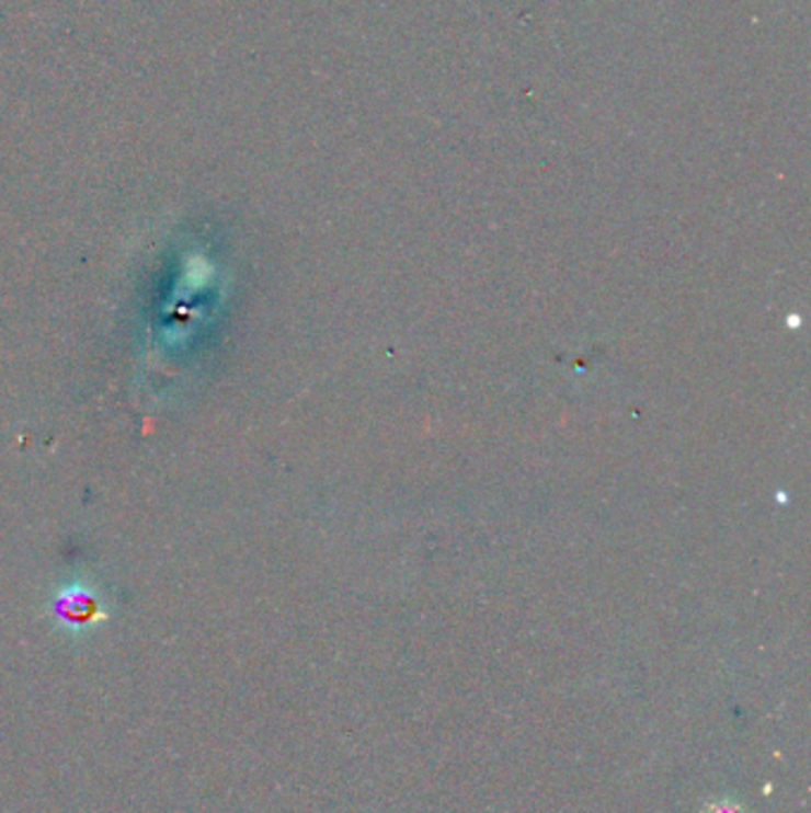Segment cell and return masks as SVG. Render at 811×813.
<instances>
[{"mask_svg": "<svg viewBox=\"0 0 811 813\" xmlns=\"http://www.w3.org/2000/svg\"><path fill=\"white\" fill-rule=\"evenodd\" d=\"M703 813H747L745 806L738 802V799H729V797H719V799H709V802L705 804Z\"/></svg>", "mask_w": 811, "mask_h": 813, "instance_id": "cell-2", "label": "cell"}, {"mask_svg": "<svg viewBox=\"0 0 811 813\" xmlns=\"http://www.w3.org/2000/svg\"><path fill=\"white\" fill-rule=\"evenodd\" d=\"M55 616H58L67 628L83 630L87 626L98 623V619H101L103 614L93 595L72 591V593H65L58 602H55Z\"/></svg>", "mask_w": 811, "mask_h": 813, "instance_id": "cell-1", "label": "cell"}]
</instances>
